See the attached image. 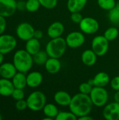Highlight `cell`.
I'll return each mask as SVG.
<instances>
[{"instance_id": "3957f363", "label": "cell", "mask_w": 119, "mask_h": 120, "mask_svg": "<svg viewBox=\"0 0 119 120\" xmlns=\"http://www.w3.org/2000/svg\"><path fill=\"white\" fill-rule=\"evenodd\" d=\"M67 44L65 39L62 37L50 39L46 46V51L50 58H60L65 53Z\"/></svg>"}, {"instance_id": "7c38bea8", "label": "cell", "mask_w": 119, "mask_h": 120, "mask_svg": "<svg viewBox=\"0 0 119 120\" xmlns=\"http://www.w3.org/2000/svg\"><path fill=\"white\" fill-rule=\"evenodd\" d=\"M102 115L107 120H119V103L114 101L105 105Z\"/></svg>"}, {"instance_id": "d590c367", "label": "cell", "mask_w": 119, "mask_h": 120, "mask_svg": "<svg viewBox=\"0 0 119 120\" xmlns=\"http://www.w3.org/2000/svg\"><path fill=\"white\" fill-rule=\"evenodd\" d=\"M110 86L115 91H119V76H116L110 80Z\"/></svg>"}, {"instance_id": "ffe728a7", "label": "cell", "mask_w": 119, "mask_h": 120, "mask_svg": "<svg viewBox=\"0 0 119 120\" xmlns=\"http://www.w3.org/2000/svg\"><path fill=\"white\" fill-rule=\"evenodd\" d=\"M15 87L11 79L1 78L0 79V95L2 96H11Z\"/></svg>"}, {"instance_id": "7402d4cb", "label": "cell", "mask_w": 119, "mask_h": 120, "mask_svg": "<svg viewBox=\"0 0 119 120\" xmlns=\"http://www.w3.org/2000/svg\"><path fill=\"white\" fill-rule=\"evenodd\" d=\"M25 50L32 56H34L38 53L41 50V44L39 39L32 37L27 40L25 44Z\"/></svg>"}, {"instance_id": "5b68a950", "label": "cell", "mask_w": 119, "mask_h": 120, "mask_svg": "<svg viewBox=\"0 0 119 120\" xmlns=\"http://www.w3.org/2000/svg\"><path fill=\"white\" fill-rule=\"evenodd\" d=\"M89 96L94 106L102 108L107 104L109 94L105 87L93 86Z\"/></svg>"}, {"instance_id": "8fae6325", "label": "cell", "mask_w": 119, "mask_h": 120, "mask_svg": "<svg viewBox=\"0 0 119 120\" xmlns=\"http://www.w3.org/2000/svg\"><path fill=\"white\" fill-rule=\"evenodd\" d=\"M17 10L16 0H0V15L8 18L12 16Z\"/></svg>"}, {"instance_id": "f35d334b", "label": "cell", "mask_w": 119, "mask_h": 120, "mask_svg": "<svg viewBox=\"0 0 119 120\" xmlns=\"http://www.w3.org/2000/svg\"><path fill=\"white\" fill-rule=\"evenodd\" d=\"M43 36V32L40 30H35L34 33V37L38 39H41Z\"/></svg>"}, {"instance_id": "8992f818", "label": "cell", "mask_w": 119, "mask_h": 120, "mask_svg": "<svg viewBox=\"0 0 119 120\" xmlns=\"http://www.w3.org/2000/svg\"><path fill=\"white\" fill-rule=\"evenodd\" d=\"M109 41L104 35H97L95 37L91 42V49L96 53L97 56H103L106 55L109 50Z\"/></svg>"}, {"instance_id": "ee69618b", "label": "cell", "mask_w": 119, "mask_h": 120, "mask_svg": "<svg viewBox=\"0 0 119 120\" xmlns=\"http://www.w3.org/2000/svg\"><path fill=\"white\" fill-rule=\"evenodd\" d=\"M0 79H1V75H0Z\"/></svg>"}, {"instance_id": "44dd1931", "label": "cell", "mask_w": 119, "mask_h": 120, "mask_svg": "<svg viewBox=\"0 0 119 120\" xmlns=\"http://www.w3.org/2000/svg\"><path fill=\"white\" fill-rule=\"evenodd\" d=\"M88 0H67V7L72 13L74 12H81L86 6Z\"/></svg>"}, {"instance_id": "d6986e66", "label": "cell", "mask_w": 119, "mask_h": 120, "mask_svg": "<svg viewBox=\"0 0 119 120\" xmlns=\"http://www.w3.org/2000/svg\"><path fill=\"white\" fill-rule=\"evenodd\" d=\"M46 71L51 75H55L60 72L62 65L59 58H48L46 63L44 65Z\"/></svg>"}, {"instance_id": "83f0119b", "label": "cell", "mask_w": 119, "mask_h": 120, "mask_svg": "<svg viewBox=\"0 0 119 120\" xmlns=\"http://www.w3.org/2000/svg\"><path fill=\"white\" fill-rule=\"evenodd\" d=\"M100 8L105 11H110L115 7L116 4V0H97Z\"/></svg>"}, {"instance_id": "ac0fdd59", "label": "cell", "mask_w": 119, "mask_h": 120, "mask_svg": "<svg viewBox=\"0 0 119 120\" xmlns=\"http://www.w3.org/2000/svg\"><path fill=\"white\" fill-rule=\"evenodd\" d=\"M81 58L83 65L91 67L96 63L97 56L92 49H86L83 51Z\"/></svg>"}, {"instance_id": "603a6c76", "label": "cell", "mask_w": 119, "mask_h": 120, "mask_svg": "<svg viewBox=\"0 0 119 120\" xmlns=\"http://www.w3.org/2000/svg\"><path fill=\"white\" fill-rule=\"evenodd\" d=\"M15 88L24 89L27 85V75L25 73L21 72H17L14 77L11 79Z\"/></svg>"}, {"instance_id": "277c9868", "label": "cell", "mask_w": 119, "mask_h": 120, "mask_svg": "<svg viewBox=\"0 0 119 120\" xmlns=\"http://www.w3.org/2000/svg\"><path fill=\"white\" fill-rule=\"evenodd\" d=\"M28 108L34 112L43 110L46 104V96L42 91H36L31 93L26 99Z\"/></svg>"}, {"instance_id": "7bdbcfd3", "label": "cell", "mask_w": 119, "mask_h": 120, "mask_svg": "<svg viewBox=\"0 0 119 120\" xmlns=\"http://www.w3.org/2000/svg\"><path fill=\"white\" fill-rule=\"evenodd\" d=\"M3 119V117H2V115L1 114V112H0V120H1Z\"/></svg>"}, {"instance_id": "f1b7e54d", "label": "cell", "mask_w": 119, "mask_h": 120, "mask_svg": "<svg viewBox=\"0 0 119 120\" xmlns=\"http://www.w3.org/2000/svg\"><path fill=\"white\" fill-rule=\"evenodd\" d=\"M41 6L39 0H27L25 3V10L33 13L37 11Z\"/></svg>"}, {"instance_id": "484cf974", "label": "cell", "mask_w": 119, "mask_h": 120, "mask_svg": "<svg viewBox=\"0 0 119 120\" xmlns=\"http://www.w3.org/2000/svg\"><path fill=\"white\" fill-rule=\"evenodd\" d=\"M109 21L116 25H119V0L116 2V4L114 8H113L112 10L109 11Z\"/></svg>"}, {"instance_id": "e575fe53", "label": "cell", "mask_w": 119, "mask_h": 120, "mask_svg": "<svg viewBox=\"0 0 119 120\" xmlns=\"http://www.w3.org/2000/svg\"><path fill=\"white\" fill-rule=\"evenodd\" d=\"M83 15L80 13V12H74V13H72L71 15H70V19L71 20L76 24H79L81 22V21L83 19Z\"/></svg>"}, {"instance_id": "b9f144b4", "label": "cell", "mask_w": 119, "mask_h": 120, "mask_svg": "<svg viewBox=\"0 0 119 120\" xmlns=\"http://www.w3.org/2000/svg\"><path fill=\"white\" fill-rule=\"evenodd\" d=\"M4 55L0 53V65L4 63Z\"/></svg>"}, {"instance_id": "cb8c5ba5", "label": "cell", "mask_w": 119, "mask_h": 120, "mask_svg": "<svg viewBox=\"0 0 119 120\" xmlns=\"http://www.w3.org/2000/svg\"><path fill=\"white\" fill-rule=\"evenodd\" d=\"M42 110L43 115L46 117L50 118L51 120L55 119V117L59 113V110L57 105L53 103H46Z\"/></svg>"}, {"instance_id": "74e56055", "label": "cell", "mask_w": 119, "mask_h": 120, "mask_svg": "<svg viewBox=\"0 0 119 120\" xmlns=\"http://www.w3.org/2000/svg\"><path fill=\"white\" fill-rule=\"evenodd\" d=\"M25 3L26 1H17V10L23 11L25 9Z\"/></svg>"}, {"instance_id": "4fadbf2b", "label": "cell", "mask_w": 119, "mask_h": 120, "mask_svg": "<svg viewBox=\"0 0 119 120\" xmlns=\"http://www.w3.org/2000/svg\"><path fill=\"white\" fill-rule=\"evenodd\" d=\"M110 77L107 72H100L97 73L93 79H89L88 82L93 86L105 87L110 83Z\"/></svg>"}, {"instance_id": "ba28073f", "label": "cell", "mask_w": 119, "mask_h": 120, "mask_svg": "<svg viewBox=\"0 0 119 120\" xmlns=\"http://www.w3.org/2000/svg\"><path fill=\"white\" fill-rule=\"evenodd\" d=\"M79 27L83 33L86 34H93L99 30L100 24L94 18L84 17L79 23Z\"/></svg>"}, {"instance_id": "60d3db41", "label": "cell", "mask_w": 119, "mask_h": 120, "mask_svg": "<svg viewBox=\"0 0 119 120\" xmlns=\"http://www.w3.org/2000/svg\"><path fill=\"white\" fill-rule=\"evenodd\" d=\"M114 101H115V102L119 103V91H116V93L114 94Z\"/></svg>"}, {"instance_id": "9a60e30c", "label": "cell", "mask_w": 119, "mask_h": 120, "mask_svg": "<svg viewBox=\"0 0 119 120\" xmlns=\"http://www.w3.org/2000/svg\"><path fill=\"white\" fill-rule=\"evenodd\" d=\"M43 79V75L40 72H31L27 75V85L30 88H37L42 84Z\"/></svg>"}, {"instance_id": "52a82bcc", "label": "cell", "mask_w": 119, "mask_h": 120, "mask_svg": "<svg viewBox=\"0 0 119 120\" xmlns=\"http://www.w3.org/2000/svg\"><path fill=\"white\" fill-rule=\"evenodd\" d=\"M17 46V40L11 34H2L0 35V53L4 55L13 51Z\"/></svg>"}, {"instance_id": "6da1fadb", "label": "cell", "mask_w": 119, "mask_h": 120, "mask_svg": "<svg viewBox=\"0 0 119 120\" xmlns=\"http://www.w3.org/2000/svg\"><path fill=\"white\" fill-rule=\"evenodd\" d=\"M93 107V104L90 96L80 92L72 96L69 105L70 111H72L77 118L83 115H90Z\"/></svg>"}, {"instance_id": "4dcf8cb0", "label": "cell", "mask_w": 119, "mask_h": 120, "mask_svg": "<svg viewBox=\"0 0 119 120\" xmlns=\"http://www.w3.org/2000/svg\"><path fill=\"white\" fill-rule=\"evenodd\" d=\"M93 88V86L90 83H89L88 82H83L79 86V89L80 93L87 94V95H89L90 94Z\"/></svg>"}, {"instance_id": "ab89813d", "label": "cell", "mask_w": 119, "mask_h": 120, "mask_svg": "<svg viewBox=\"0 0 119 120\" xmlns=\"http://www.w3.org/2000/svg\"><path fill=\"white\" fill-rule=\"evenodd\" d=\"M78 120H93V118L90 115H83L82 117H80L78 118Z\"/></svg>"}, {"instance_id": "2e32d148", "label": "cell", "mask_w": 119, "mask_h": 120, "mask_svg": "<svg viewBox=\"0 0 119 120\" xmlns=\"http://www.w3.org/2000/svg\"><path fill=\"white\" fill-rule=\"evenodd\" d=\"M18 70L12 63H3L0 65V75L1 78L11 79Z\"/></svg>"}, {"instance_id": "8d00e7d4", "label": "cell", "mask_w": 119, "mask_h": 120, "mask_svg": "<svg viewBox=\"0 0 119 120\" xmlns=\"http://www.w3.org/2000/svg\"><path fill=\"white\" fill-rule=\"evenodd\" d=\"M6 28V20L4 17L0 15V35L4 34Z\"/></svg>"}, {"instance_id": "836d02e7", "label": "cell", "mask_w": 119, "mask_h": 120, "mask_svg": "<svg viewBox=\"0 0 119 120\" xmlns=\"http://www.w3.org/2000/svg\"><path fill=\"white\" fill-rule=\"evenodd\" d=\"M15 108L19 111H22V110H25L26 108H28L27 101L26 100H24V99H21V100L16 101Z\"/></svg>"}, {"instance_id": "f546056e", "label": "cell", "mask_w": 119, "mask_h": 120, "mask_svg": "<svg viewBox=\"0 0 119 120\" xmlns=\"http://www.w3.org/2000/svg\"><path fill=\"white\" fill-rule=\"evenodd\" d=\"M56 120H76L77 117L72 111H61L55 117Z\"/></svg>"}, {"instance_id": "4316f807", "label": "cell", "mask_w": 119, "mask_h": 120, "mask_svg": "<svg viewBox=\"0 0 119 120\" xmlns=\"http://www.w3.org/2000/svg\"><path fill=\"white\" fill-rule=\"evenodd\" d=\"M119 32L118 28L116 27H114V26H112V27H110L109 28H107L105 32H104V36L109 41H114L115 40L118 36H119Z\"/></svg>"}, {"instance_id": "7a4b0ae2", "label": "cell", "mask_w": 119, "mask_h": 120, "mask_svg": "<svg viewBox=\"0 0 119 120\" xmlns=\"http://www.w3.org/2000/svg\"><path fill=\"white\" fill-rule=\"evenodd\" d=\"M13 63L18 72L26 73L33 66V57L25 49H20L15 52L13 58Z\"/></svg>"}, {"instance_id": "e0dca14e", "label": "cell", "mask_w": 119, "mask_h": 120, "mask_svg": "<svg viewBox=\"0 0 119 120\" xmlns=\"http://www.w3.org/2000/svg\"><path fill=\"white\" fill-rule=\"evenodd\" d=\"M72 98V96L65 91H58L54 94V101L57 105L62 107L69 106L71 103Z\"/></svg>"}, {"instance_id": "9c48e42d", "label": "cell", "mask_w": 119, "mask_h": 120, "mask_svg": "<svg viewBox=\"0 0 119 120\" xmlns=\"http://www.w3.org/2000/svg\"><path fill=\"white\" fill-rule=\"evenodd\" d=\"M67 46L71 49H77L81 47L86 41L84 33L79 31H74L67 34L65 38Z\"/></svg>"}, {"instance_id": "d6a6232c", "label": "cell", "mask_w": 119, "mask_h": 120, "mask_svg": "<svg viewBox=\"0 0 119 120\" xmlns=\"http://www.w3.org/2000/svg\"><path fill=\"white\" fill-rule=\"evenodd\" d=\"M11 96L15 101L24 99V98H25V92H24L23 89H22L15 88V89L13 90V91Z\"/></svg>"}, {"instance_id": "30bf717a", "label": "cell", "mask_w": 119, "mask_h": 120, "mask_svg": "<svg viewBox=\"0 0 119 120\" xmlns=\"http://www.w3.org/2000/svg\"><path fill=\"white\" fill-rule=\"evenodd\" d=\"M34 27L30 23L24 22L18 25L16 28V35L20 39L27 41L34 37Z\"/></svg>"}, {"instance_id": "1f68e13d", "label": "cell", "mask_w": 119, "mask_h": 120, "mask_svg": "<svg viewBox=\"0 0 119 120\" xmlns=\"http://www.w3.org/2000/svg\"><path fill=\"white\" fill-rule=\"evenodd\" d=\"M41 6L46 9H53L58 5V0H39Z\"/></svg>"}, {"instance_id": "5bb4252c", "label": "cell", "mask_w": 119, "mask_h": 120, "mask_svg": "<svg viewBox=\"0 0 119 120\" xmlns=\"http://www.w3.org/2000/svg\"><path fill=\"white\" fill-rule=\"evenodd\" d=\"M65 32V26L62 22L55 21L52 22L47 29V34L50 39L62 37Z\"/></svg>"}, {"instance_id": "d4e9b609", "label": "cell", "mask_w": 119, "mask_h": 120, "mask_svg": "<svg viewBox=\"0 0 119 120\" xmlns=\"http://www.w3.org/2000/svg\"><path fill=\"white\" fill-rule=\"evenodd\" d=\"M34 63L37 65H44L49 56L46 51L40 50L38 53L32 56Z\"/></svg>"}]
</instances>
